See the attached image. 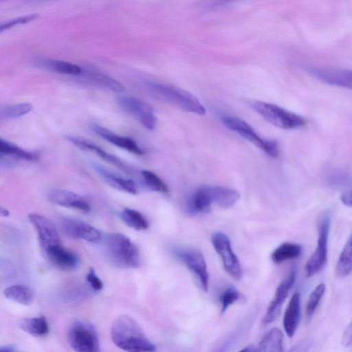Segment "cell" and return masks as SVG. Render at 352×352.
<instances>
[{"instance_id":"obj_1","label":"cell","mask_w":352,"mask_h":352,"mask_svg":"<svg viewBox=\"0 0 352 352\" xmlns=\"http://www.w3.org/2000/svg\"><path fill=\"white\" fill-rule=\"evenodd\" d=\"M111 338L118 348L126 352H155V345L147 338L132 317L122 314L113 321Z\"/></svg>"},{"instance_id":"obj_2","label":"cell","mask_w":352,"mask_h":352,"mask_svg":"<svg viewBox=\"0 0 352 352\" xmlns=\"http://www.w3.org/2000/svg\"><path fill=\"white\" fill-rule=\"evenodd\" d=\"M104 248L109 260L118 267L137 268L140 265L138 248L122 233L107 234L104 239Z\"/></svg>"},{"instance_id":"obj_3","label":"cell","mask_w":352,"mask_h":352,"mask_svg":"<svg viewBox=\"0 0 352 352\" xmlns=\"http://www.w3.org/2000/svg\"><path fill=\"white\" fill-rule=\"evenodd\" d=\"M144 84L154 95L183 110L200 116L206 112L195 96L181 88L153 80H144Z\"/></svg>"},{"instance_id":"obj_4","label":"cell","mask_w":352,"mask_h":352,"mask_svg":"<svg viewBox=\"0 0 352 352\" xmlns=\"http://www.w3.org/2000/svg\"><path fill=\"white\" fill-rule=\"evenodd\" d=\"M247 104L267 122L281 129H297L307 123L302 116L274 104L259 100H248Z\"/></svg>"},{"instance_id":"obj_5","label":"cell","mask_w":352,"mask_h":352,"mask_svg":"<svg viewBox=\"0 0 352 352\" xmlns=\"http://www.w3.org/2000/svg\"><path fill=\"white\" fill-rule=\"evenodd\" d=\"M331 224V214L322 213L318 221V236L314 252L306 263L305 271L307 277L320 272L327 259L328 238Z\"/></svg>"},{"instance_id":"obj_6","label":"cell","mask_w":352,"mask_h":352,"mask_svg":"<svg viewBox=\"0 0 352 352\" xmlns=\"http://www.w3.org/2000/svg\"><path fill=\"white\" fill-rule=\"evenodd\" d=\"M222 123L231 131H234L243 138L251 142L272 157L278 155V144L261 137L254 129L244 120L234 116H223L221 118Z\"/></svg>"},{"instance_id":"obj_7","label":"cell","mask_w":352,"mask_h":352,"mask_svg":"<svg viewBox=\"0 0 352 352\" xmlns=\"http://www.w3.org/2000/svg\"><path fill=\"white\" fill-rule=\"evenodd\" d=\"M116 102L124 111L137 120L144 127L150 131L155 129L157 118L153 107L148 103L127 95L118 96Z\"/></svg>"},{"instance_id":"obj_8","label":"cell","mask_w":352,"mask_h":352,"mask_svg":"<svg viewBox=\"0 0 352 352\" xmlns=\"http://www.w3.org/2000/svg\"><path fill=\"white\" fill-rule=\"evenodd\" d=\"M68 340L76 352H99L100 343L95 328L89 323L77 322L70 328Z\"/></svg>"},{"instance_id":"obj_9","label":"cell","mask_w":352,"mask_h":352,"mask_svg":"<svg viewBox=\"0 0 352 352\" xmlns=\"http://www.w3.org/2000/svg\"><path fill=\"white\" fill-rule=\"evenodd\" d=\"M173 253L196 277L202 290L207 292L209 274L201 252L190 248H176L174 249Z\"/></svg>"},{"instance_id":"obj_10","label":"cell","mask_w":352,"mask_h":352,"mask_svg":"<svg viewBox=\"0 0 352 352\" xmlns=\"http://www.w3.org/2000/svg\"><path fill=\"white\" fill-rule=\"evenodd\" d=\"M211 242L216 252L221 257L226 272L234 279H240L242 275L241 265L227 235L221 232H214L211 236Z\"/></svg>"},{"instance_id":"obj_11","label":"cell","mask_w":352,"mask_h":352,"mask_svg":"<svg viewBox=\"0 0 352 352\" xmlns=\"http://www.w3.org/2000/svg\"><path fill=\"white\" fill-rule=\"evenodd\" d=\"M62 232L68 237L98 243L102 239L101 233L93 226L81 220L64 217L60 221Z\"/></svg>"},{"instance_id":"obj_12","label":"cell","mask_w":352,"mask_h":352,"mask_svg":"<svg viewBox=\"0 0 352 352\" xmlns=\"http://www.w3.org/2000/svg\"><path fill=\"white\" fill-rule=\"evenodd\" d=\"M296 278V268L294 266L287 276L277 287L275 294L269 304L263 322L268 324L274 322L278 317L282 306L292 287Z\"/></svg>"},{"instance_id":"obj_13","label":"cell","mask_w":352,"mask_h":352,"mask_svg":"<svg viewBox=\"0 0 352 352\" xmlns=\"http://www.w3.org/2000/svg\"><path fill=\"white\" fill-rule=\"evenodd\" d=\"M28 219L36 232L39 244L44 252L60 244L58 232L49 219L37 213L30 214Z\"/></svg>"},{"instance_id":"obj_14","label":"cell","mask_w":352,"mask_h":352,"mask_svg":"<svg viewBox=\"0 0 352 352\" xmlns=\"http://www.w3.org/2000/svg\"><path fill=\"white\" fill-rule=\"evenodd\" d=\"M306 70L316 78L327 83L349 89L351 87V70L317 67H309Z\"/></svg>"},{"instance_id":"obj_15","label":"cell","mask_w":352,"mask_h":352,"mask_svg":"<svg viewBox=\"0 0 352 352\" xmlns=\"http://www.w3.org/2000/svg\"><path fill=\"white\" fill-rule=\"evenodd\" d=\"M49 260L56 267L63 271H72L80 264L78 256L60 245L52 246L45 252Z\"/></svg>"},{"instance_id":"obj_16","label":"cell","mask_w":352,"mask_h":352,"mask_svg":"<svg viewBox=\"0 0 352 352\" xmlns=\"http://www.w3.org/2000/svg\"><path fill=\"white\" fill-rule=\"evenodd\" d=\"M47 197L50 201L56 205L84 212L90 210V206L84 197L69 190L54 189L49 192Z\"/></svg>"},{"instance_id":"obj_17","label":"cell","mask_w":352,"mask_h":352,"mask_svg":"<svg viewBox=\"0 0 352 352\" xmlns=\"http://www.w3.org/2000/svg\"><path fill=\"white\" fill-rule=\"evenodd\" d=\"M91 128L98 135L118 147L138 155H142L144 153L135 141L130 138L116 134L98 124H93Z\"/></svg>"},{"instance_id":"obj_18","label":"cell","mask_w":352,"mask_h":352,"mask_svg":"<svg viewBox=\"0 0 352 352\" xmlns=\"http://www.w3.org/2000/svg\"><path fill=\"white\" fill-rule=\"evenodd\" d=\"M67 140L73 145L76 146L80 150L85 151H91L98 155L103 160L118 167L119 168L128 171V166L118 157L107 152L97 144L83 138L67 135Z\"/></svg>"},{"instance_id":"obj_19","label":"cell","mask_w":352,"mask_h":352,"mask_svg":"<svg viewBox=\"0 0 352 352\" xmlns=\"http://www.w3.org/2000/svg\"><path fill=\"white\" fill-rule=\"evenodd\" d=\"M205 186L211 204H214L220 208L232 207L240 197L239 192L230 188L208 185Z\"/></svg>"},{"instance_id":"obj_20","label":"cell","mask_w":352,"mask_h":352,"mask_svg":"<svg viewBox=\"0 0 352 352\" xmlns=\"http://www.w3.org/2000/svg\"><path fill=\"white\" fill-rule=\"evenodd\" d=\"M300 295L294 293L291 297L283 316V327L287 336L292 338L298 326L300 320Z\"/></svg>"},{"instance_id":"obj_21","label":"cell","mask_w":352,"mask_h":352,"mask_svg":"<svg viewBox=\"0 0 352 352\" xmlns=\"http://www.w3.org/2000/svg\"><path fill=\"white\" fill-rule=\"evenodd\" d=\"M79 77L89 84L111 91L122 92L124 90V87L119 81L95 69L82 68V72Z\"/></svg>"},{"instance_id":"obj_22","label":"cell","mask_w":352,"mask_h":352,"mask_svg":"<svg viewBox=\"0 0 352 352\" xmlns=\"http://www.w3.org/2000/svg\"><path fill=\"white\" fill-rule=\"evenodd\" d=\"M92 166L96 172L112 187L129 194H137L138 187L133 180L120 177L100 164L94 163Z\"/></svg>"},{"instance_id":"obj_23","label":"cell","mask_w":352,"mask_h":352,"mask_svg":"<svg viewBox=\"0 0 352 352\" xmlns=\"http://www.w3.org/2000/svg\"><path fill=\"white\" fill-rule=\"evenodd\" d=\"M37 65L47 70L67 76H80L82 72V67L80 66L61 60L43 59L39 60Z\"/></svg>"},{"instance_id":"obj_24","label":"cell","mask_w":352,"mask_h":352,"mask_svg":"<svg viewBox=\"0 0 352 352\" xmlns=\"http://www.w3.org/2000/svg\"><path fill=\"white\" fill-rule=\"evenodd\" d=\"M205 186L197 188L187 202V212L190 215L206 212L211 206Z\"/></svg>"},{"instance_id":"obj_25","label":"cell","mask_w":352,"mask_h":352,"mask_svg":"<svg viewBox=\"0 0 352 352\" xmlns=\"http://www.w3.org/2000/svg\"><path fill=\"white\" fill-rule=\"evenodd\" d=\"M283 334L277 327L272 328L263 338L256 352H283Z\"/></svg>"},{"instance_id":"obj_26","label":"cell","mask_w":352,"mask_h":352,"mask_svg":"<svg viewBox=\"0 0 352 352\" xmlns=\"http://www.w3.org/2000/svg\"><path fill=\"white\" fill-rule=\"evenodd\" d=\"M18 325L22 330L34 336H44L50 331L48 322L44 316L22 318L19 321Z\"/></svg>"},{"instance_id":"obj_27","label":"cell","mask_w":352,"mask_h":352,"mask_svg":"<svg viewBox=\"0 0 352 352\" xmlns=\"http://www.w3.org/2000/svg\"><path fill=\"white\" fill-rule=\"evenodd\" d=\"M8 299L23 305H30L34 298L32 289L22 285H13L6 287L3 292Z\"/></svg>"},{"instance_id":"obj_28","label":"cell","mask_w":352,"mask_h":352,"mask_svg":"<svg viewBox=\"0 0 352 352\" xmlns=\"http://www.w3.org/2000/svg\"><path fill=\"white\" fill-rule=\"evenodd\" d=\"M302 252L300 245L285 242L276 248L272 254V260L274 263L279 264L288 260L298 258Z\"/></svg>"},{"instance_id":"obj_29","label":"cell","mask_w":352,"mask_h":352,"mask_svg":"<svg viewBox=\"0 0 352 352\" xmlns=\"http://www.w3.org/2000/svg\"><path fill=\"white\" fill-rule=\"evenodd\" d=\"M120 217L126 226L136 230H144L149 226L146 218L134 209L124 208L120 212Z\"/></svg>"},{"instance_id":"obj_30","label":"cell","mask_w":352,"mask_h":352,"mask_svg":"<svg viewBox=\"0 0 352 352\" xmlns=\"http://www.w3.org/2000/svg\"><path fill=\"white\" fill-rule=\"evenodd\" d=\"M351 269V238L350 236L339 256L336 266V274L340 277H346L350 274Z\"/></svg>"},{"instance_id":"obj_31","label":"cell","mask_w":352,"mask_h":352,"mask_svg":"<svg viewBox=\"0 0 352 352\" xmlns=\"http://www.w3.org/2000/svg\"><path fill=\"white\" fill-rule=\"evenodd\" d=\"M142 175L145 185L150 190L162 193L168 192V188L164 182L153 171L143 170H142Z\"/></svg>"},{"instance_id":"obj_32","label":"cell","mask_w":352,"mask_h":352,"mask_svg":"<svg viewBox=\"0 0 352 352\" xmlns=\"http://www.w3.org/2000/svg\"><path fill=\"white\" fill-rule=\"evenodd\" d=\"M32 109V105L28 102H21L4 107L0 111V116L4 118L15 119L28 114Z\"/></svg>"},{"instance_id":"obj_33","label":"cell","mask_w":352,"mask_h":352,"mask_svg":"<svg viewBox=\"0 0 352 352\" xmlns=\"http://www.w3.org/2000/svg\"><path fill=\"white\" fill-rule=\"evenodd\" d=\"M326 289V285L324 283L318 285L311 292L307 300L305 314L308 319H310L314 315L320 300L322 299Z\"/></svg>"},{"instance_id":"obj_34","label":"cell","mask_w":352,"mask_h":352,"mask_svg":"<svg viewBox=\"0 0 352 352\" xmlns=\"http://www.w3.org/2000/svg\"><path fill=\"white\" fill-rule=\"evenodd\" d=\"M242 298L241 294L233 287L226 289L219 296L221 304V313L223 314L226 310Z\"/></svg>"},{"instance_id":"obj_35","label":"cell","mask_w":352,"mask_h":352,"mask_svg":"<svg viewBox=\"0 0 352 352\" xmlns=\"http://www.w3.org/2000/svg\"><path fill=\"white\" fill-rule=\"evenodd\" d=\"M86 279L90 287L94 290L100 291L102 289V281L97 276V274L95 272V270L93 268L89 269L87 274Z\"/></svg>"},{"instance_id":"obj_36","label":"cell","mask_w":352,"mask_h":352,"mask_svg":"<svg viewBox=\"0 0 352 352\" xmlns=\"http://www.w3.org/2000/svg\"><path fill=\"white\" fill-rule=\"evenodd\" d=\"M311 341L305 338L296 343L287 352H308L311 346Z\"/></svg>"},{"instance_id":"obj_37","label":"cell","mask_w":352,"mask_h":352,"mask_svg":"<svg viewBox=\"0 0 352 352\" xmlns=\"http://www.w3.org/2000/svg\"><path fill=\"white\" fill-rule=\"evenodd\" d=\"M329 182L331 185L341 186L347 182V176L340 172H334L329 177Z\"/></svg>"},{"instance_id":"obj_38","label":"cell","mask_w":352,"mask_h":352,"mask_svg":"<svg viewBox=\"0 0 352 352\" xmlns=\"http://www.w3.org/2000/svg\"><path fill=\"white\" fill-rule=\"evenodd\" d=\"M351 337H352V327L351 323L346 327L342 337V343L346 346H350L351 344Z\"/></svg>"},{"instance_id":"obj_39","label":"cell","mask_w":352,"mask_h":352,"mask_svg":"<svg viewBox=\"0 0 352 352\" xmlns=\"http://www.w3.org/2000/svg\"><path fill=\"white\" fill-rule=\"evenodd\" d=\"M236 336H232L226 340L215 352H227L235 340Z\"/></svg>"},{"instance_id":"obj_40","label":"cell","mask_w":352,"mask_h":352,"mask_svg":"<svg viewBox=\"0 0 352 352\" xmlns=\"http://www.w3.org/2000/svg\"><path fill=\"white\" fill-rule=\"evenodd\" d=\"M340 200L345 206H351V191H346L340 196Z\"/></svg>"},{"instance_id":"obj_41","label":"cell","mask_w":352,"mask_h":352,"mask_svg":"<svg viewBox=\"0 0 352 352\" xmlns=\"http://www.w3.org/2000/svg\"><path fill=\"white\" fill-rule=\"evenodd\" d=\"M0 352H14V347L11 345L0 347Z\"/></svg>"},{"instance_id":"obj_42","label":"cell","mask_w":352,"mask_h":352,"mask_svg":"<svg viewBox=\"0 0 352 352\" xmlns=\"http://www.w3.org/2000/svg\"><path fill=\"white\" fill-rule=\"evenodd\" d=\"M239 352H256V349L254 346H247L243 349L240 350Z\"/></svg>"},{"instance_id":"obj_43","label":"cell","mask_w":352,"mask_h":352,"mask_svg":"<svg viewBox=\"0 0 352 352\" xmlns=\"http://www.w3.org/2000/svg\"><path fill=\"white\" fill-rule=\"evenodd\" d=\"M9 215V211L0 206V217H8Z\"/></svg>"}]
</instances>
